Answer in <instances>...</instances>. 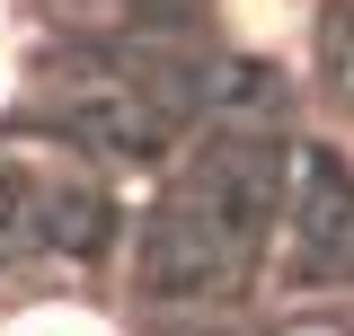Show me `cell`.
<instances>
[{"mask_svg": "<svg viewBox=\"0 0 354 336\" xmlns=\"http://www.w3.org/2000/svg\"><path fill=\"white\" fill-rule=\"evenodd\" d=\"M0 336H115V328L88 319V310H27V319H9Z\"/></svg>", "mask_w": 354, "mask_h": 336, "instance_id": "cell-1", "label": "cell"}, {"mask_svg": "<svg viewBox=\"0 0 354 336\" xmlns=\"http://www.w3.org/2000/svg\"><path fill=\"white\" fill-rule=\"evenodd\" d=\"M0 88H9V0H0Z\"/></svg>", "mask_w": 354, "mask_h": 336, "instance_id": "cell-2", "label": "cell"}]
</instances>
